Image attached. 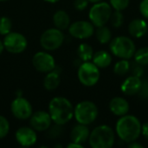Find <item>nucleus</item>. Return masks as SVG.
Segmentation results:
<instances>
[{"label":"nucleus","mask_w":148,"mask_h":148,"mask_svg":"<svg viewBox=\"0 0 148 148\" xmlns=\"http://www.w3.org/2000/svg\"><path fill=\"white\" fill-rule=\"evenodd\" d=\"M49 114L56 125L63 126L74 116V107L65 97H54L49 103Z\"/></svg>","instance_id":"f257e3e1"},{"label":"nucleus","mask_w":148,"mask_h":148,"mask_svg":"<svg viewBox=\"0 0 148 148\" xmlns=\"http://www.w3.org/2000/svg\"><path fill=\"white\" fill-rule=\"evenodd\" d=\"M141 123L140 120L134 116L126 114L121 116L116 123V134L119 138L127 143L135 141L141 134Z\"/></svg>","instance_id":"f03ea898"},{"label":"nucleus","mask_w":148,"mask_h":148,"mask_svg":"<svg viewBox=\"0 0 148 148\" xmlns=\"http://www.w3.org/2000/svg\"><path fill=\"white\" fill-rule=\"evenodd\" d=\"M88 141L93 148H111L115 141L114 132L109 126H98L90 133Z\"/></svg>","instance_id":"7ed1b4c3"},{"label":"nucleus","mask_w":148,"mask_h":148,"mask_svg":"<svg viewBox=\"0 0 148 148\" xmlns=\"http://www.w3.org/2000/svg\"><path fill=\"white\" fill-rule=\"evenodd\" d=\"M111 52L121 59L129 60L134 56L136 47L134 41L125 36H117L112 40L109 45Z\"/></svg>","instance_id":"20e7f679"},{"label":"nucleus","mask_w":148,"mask_h":148,"mask_svg":"<svg viewBox=\"0 0 148 148\" xmlns=\"http://www.w3.org/2000/svg\"><path fill=\"white\" fill-rule=\"evenodd\" d=\"M74 116L80 124H92L98 116L97 106L90 101H81L74 108Z\"/></svg>","instance_id":"39448f33"},{"label":"nucleus","mask_w":148,"mask_h":148,"mask_svg":"<svg viewBox=\"0 0 148 148\" xmlns=\"http://www.w3.org/2000/svg\"><path fill=\"white\" fill-rule=\"evenodd\" d=\"M112 7L106 2L95 3L90 9L88 16L94 26L101 27L105 25L110 19Z\"/></svg>","instance_id":"423d86ee"},{"label":"nucleus","mask_w":148,"mask_h":148,"mask_svg":"<svg viewBox=\"0 0 148 148\" xmlns=\"http://www.w3.org/2000/svg\"><path fill=\"white\" fill-rule=\"evenodd\" d=\"M77 75L80 82L86 87L95 86L98 82L101 75L99 68L89 61L84 62L80 65Z\"/></svg>","instance_id":"0eeeda50"},{"label":"nucleus","mask_w":148,"mask_h":148,"mask_svg":"<svg viewBox=\"0 0 148 148\" xmlns=\"http://www.w3.org/2000/svg\"><path fill=\"white\" fill-rule=\"evenodd\" d=\"M64 41V35L62 31L57 28H51L46 29L40 37L41 46L48 51L56 50L60 48Z\"/></svg>","instance_id":"6e6552de"},{"label":"nucleus","mask_w":148,"mask_h":148,"mask_svg":"<svg viewBox=\"0 0 148 148\" xmlns=\"http://www.w3.org/2000/svg\"><path fill=\"white\" fill-rule=\"evenodd\" d=\"M4 49L11 54H20L23 52L28 45L26 37L17 32H10L5 35L3 41Z\"/></svg>","instance_id":"1a4fd4ad"},{"label":"nucleus","mask_w":148,"mask_h":148,"mask_svg":"<svg viewBox=\"0 0 148 148\" xmlns=\"http://www.w3.org/2000/svg\"><path fill=\"white\" fill-rule=\"evenodd\" d=\"M32 64L37 71L42 73L50 72L56 68L54 57L50 54L44 51H40L34 55L32 58Z\"/></svg>","instance_id":"9d476101"},{"label":"nucleus","mask_w":148,"mask_h":148,"mask_svg":"<svg viewBox=\"0 0 148 148\" xmlns=\"http://www.w3.org/2000/svg\"><path fill=\"white\" fill-rule=\"evenodd\" d=\"M10 110L14 117L18 120H27L33 114L32 106L28 100L17 97L11 102Z\"/></svg>","instance_id":"9b49d317"},{"label":"nucleus","mask_w":148,"mask_h":148,"mask_svg":"<svg viewBox=\"0 0 148 148\" xmlns=\"http://www.w3.org/2000/svg\"><path fill=\"white\" fill-rule=\"evenodd\" d=\"M69 34L78 39H87L93 36L95 32L94 24L88 21H77L69 27Z\"/></svg>","instance_id":"f8f14e48"},{"label":"nucleus","mask_w":148,"mask_h":148,"mask_svg":"<svg viewBox=\"0 0 148 148\" xmlns=\"http://www.w3.org/2000/svg\"><path fill=\"white\" fill-rule=\"evenodd\" d=\"M30 127L38 132H43L48 130L51 126V117L48 112L45 111H36L31 114L29 117Z\"/></svg>","instance_id":"ddd939ff"},{"label":"nucleus","mask_w":148,"mask_h":148,"mask_svg":"<svg viewBox=\"0 0 148 148\" xmlns=\"http://www.w3.org/2000/svg\"><path fill=\"white\" fill-rule=\"evenodd\" d=\"M16 140L17 143L25 147H32L36 144L37 140V135L36 134V130L32 127H23L16 130Z\"/></svg>","instance_id":"4468645a"},{"label":"nucleus","mask_w":148,"mask_h":148,"mask_svg":"<svg viewBox=\"0 0 148 148\" xmlns=\"http://www.w3.org/2000/svg\"><path fill=\"white\" fill-rule=\"evenodd\" d=\"M141 83L142 81L140 80V77L131 75L122 82L121 89L124 95L128 96H133L139 93L140 88L141 87Z\"/></svg>","instance_id":"2eb2a0df"},{"label":"nucleus","mask_w":148,"mask_h":148,"mask_svg":"<svg viewBox=\"0 0 148 148\" xmlns=\"http://www.w3.org/2000/svg\"><path fill=\"white\" fill-rule=\"evenodd\" d=\"M109 109L114 115L123 116L129 111V103L122 97H114L110 101Z\"/></svg>","instance_id":"dca6fc26"},{"label":"nucleus","mask_w":148,"mask_h":148,"mask_svg":"<svg viewBox=\"0 0 148 148\" xmlns=\"http://www.w3.org/2000/svg\"><path fill=\"white\" fill-rule=\"evenodd\" d=\"M89 129L87 125L78 124L73 127L70 133V139L73 142H76L79 144H83L89 138Z\"/></svg>","instance_id":"f3484780"},{"label":"nucleus","mask_w":148,"mask_h":148,"mask_svg":"<svg viewBox=\"0 0 148 148\" xmlns=\"http://www.w3.org/2000/svg\"><path fill=\"white\" fill-rule=\"evenodd\" d=\"M128 31L130 35L135 38L144 36L148 31L147 23L143 19H134L128 25Z\"/></svg>","instance_id":"a211bd4d"},{"label":"nucleus","mask_w":148,"mask_h":148,"mask_svg":"<svg viewBox=\"0 0 148 148\" xmlns=\"http://www.w3.org/2000/svg\"><path fill=\"white\" fill-rule=\"evenodd\" d=\"M53 23L56 28L61 30L66 29L70 25V17L66 11L62 10H57L53 16Z\"/></svg>","instance_id":"6ab92c4d"},{"label":"nucleus","mask_w":148,"mask_h":148,"mask_svg":"<svg viewBox=\"0 0 148 148\" xmlns=\"http://www.w3.org/2000/svg\"><path fill=\"white\" fill-rule=\"evenodd\" d=\"M92 60H93V62L99 69H105V68H108L111 64L112 56L108 52L105 50H100L94 54Z\"/></svg>","instance_id":"aec40b11"},{"label":"nucleus","mask_w":148,"mask_h":148,"mask_svg":"<svg viewBox=\"0 0 148 148\" xmlns=\"http://www.w3.org/2000/svg\"><path fill=\"white\" fill-rule=\"evenodd\" d=\"M60 82H61L60 73L54 69L50 72H48L43 81V86L47 90L51 91L57 88L58 86L60 85Z\"/></svg>","instance_id":"412c9836"},{"label":"nucleus","mask_w":148,"mask_h":148,"mask_svg":"<svg viewBox=\"0 0 148 148\" xmlns=\"http://www.w3.org/2000/svg\"><path fill=\"white\" fill-rule=\"evenodd\" d=\"M77 55L83 62H88L93 58L94 56L93 48L88 43H82L77 49Z\"/></svg>","instance_id":"4be33fe9"},{"label":"nucleus","mask_w":148,"mask_h":148,"mask_svg":"<svg viewBox=\"0 0 148 148\" xmlns=\"http://www.w3.org/2000/svg\"><path fill=\"white\" fill-rule=\"evenodd\" d=\"M95 35H96V38H97L98 42L102 44H106V43L109 42L112 38L111 30L105 25L98 27Z\"/></svg>","instance_id":"5701e85b"},{"label":"nucleus","mask_w":148,"mask_h":148,"mask_svg":"<svg viewBox=\"0 0 148 148\" xmlns=\"http://www.w3.org/2000/svg\"><path fill=\"white\" fill-rule=\"evenodd\" d=\"M130 69V62L127 59H121V61L117 62L114 67V74L118 75H126Z\"/></svg>","instance_id":"b1692460"},{"label":"nucleus","mask_w":148,"mask_h":148,"mask_svg":"<svg viewBox=\"0 0 148 148\" xmlns=\"http://www.w3.org/2000/svg\"><path fill=\"white\" fill-rule=\"evenodd\" d=\"M134 60L135 62L146 66L148 65V47H144L135 51L134 53Z\"/></svg>","instance_id":"393cba45"},{"label":"nucleus","mask_w":148,"mask_h":148,"mask_svg":"<svg viewBox=\"0 0 148 148\" xmlns=\"http://www.w3.org/2000/svg\"><path fill=\"white\" fill-rule=\"evenodd\" d=\"M12 23L11 20L7 16L0 17V35L5 36L11 31Z\"/></svg>","instance_id":"a878e982"},{"label":"nucleus","mask_w":148,"mask_h":148,"mask_svg":"<svg viewBox=\"0 0 148 148\" xmlns=\"http://www.w3.org/2000/svg\"><path fill=\"white\" fill-rule=\"evenodd\" d=\"M110 22L112 26L114 28H119L123 24L124 22V16L121 11L120 10H115L114 12H112L111 16H110Z\"/></svg>","instance_id":"bb28decb"},{"label":"nucleus","mask_w":148,"mask_h":148,"mask_svg":"<svg viewBox=\"0 0 148 148\" xmlns=\"http://www.w3.org/2000/svg\"><path fill=\"white\" fill-rule=\"evenodd\" d=\"M10 131V123L8 120L0 115V139H3L7 136Z\"/></svg>","instance_id":"cd10ccee"},{"label":"nucleus","mask_w":148,"mask_h":148,"mask_svg":"<svg viewBox=\"0 0 148 148\" xmlns=\"http://www.w3.org/2000/svg\"><path fill=\"white\" fill-rule=\"evenodd\" d=\"M110 5L115 10L122 11L129 5V0H110Z\"/></svg>","instance_id":"c85d7f7f"},{"label":"nucleus","mask_w":148,"mask_h":148,"mask_svg":"<svg viewBox=\"0 0 148 148\" xmlns=\"http://www.w3.org/2000/svg\"><path fill=\"white\" fill-rule=\"evenodd\" d=\"M138 95H139L141 98H143V99H145V100L148 99V81L142 82L141 87H140V91H139Z\"/></svg>","instance_id":"c756f323"},{"label":"nucleus","mask_w":148,"mask_h":148,"mask_svg":"<svg viewBox=\"0 0 148 148\" xmlns=\"http://www.w3.org/2000/svg\"><path fill=\"white\" fill-rule=\"evenodd\" d=\"M88 4V0H75L74 6L77 10H84Z\"/></svg>","instance_id":"7c9ffc66"},{"label":"nucleus","mask_w":148,"mask_h":148,"mask_svg":"<svg viewBox=\"0 0 148 148\" xmlns=\"http://www.w3.org/2000/svg\"><path fill=\"white\" fill-rule=\"evenodd\" d=\"M140 11L141 15L148 19V0H142L140 4Z\"/></svg>","instance_id":"2f4dec72"},{"label":"nucleus","mask_w":148,"mask_h":148,"mask_svg":"<svg viewBox=\"0 0 148 148\" xmlns=\"http://www.w3.org/2000/svg\"><path fill=\"white\" fill-rule=\"evenodd\" d=\"M132 73H133V75H135L137 77H140L143 75V73H144V70L142 69V65H140V64H139V63L136 62L133 66Z\"/></svg>","instance_id":"473e14b6"},{"label":"nucleus","mask_w":148,"mask_h":148,"mask_svg":"<svg viewBox=\"0 0 148 148\" xmlns=\"http://www.w3.org/2000/svg\"><path fill=\"white\" fill-rule=\"evenodd\" d=\"M141 133L145 139L148 140V122H146L141 127Z\"/></svg>","instance_id":"72a5a7b5"},{"label":"nucleus","mask_w":148,"mask_h":148,"mask_svg":"<svg viewBox=\"0 0 148 148\" xmlns=\"http://www.w3.org/2000/svg\"><path fill=\"white\" fill-rule=\"evenodd\" d=\"M67 147L68 148H82L83 147V146H82V144H79V143H76V142H71V143H69L68 146H67Z\"/></svg>","instance_id":"f704fd0d"},{"label":"nucleus","mask_w":148,"mask_h":148,"mask_svg":"<svg viewBox=\"0 0 148 148\" xmlns=\"http://www.w3.org/2000/svg\"><path fill=\"white\" fill-rule=\"evenodd\" d=\"M128 147L130 148H143V145L140 144V143H137L135 141H133V142H130L128 144Z\"/></svg>","instance_id":"c9c22d12"},{"label":"nucleus","mask_w":148,"mask_h":148,"mask_svg":"<svg viewBox=\"0 0 148 148\" xmlns=\"http://www.w3.org/2000/svg\"><path fill=\"white\" fill-rule=\"evenodd\" d=\"M3 49H4L3 43V42L0 40V55H1V54H2V52L3 51Z\"/></svg>","instance_id":"e433bc0d"},{"label":"nucleus","mask_w":148,"mask_h":148,"mask_svg":"<svg viewBox=\"0 0 148 148\" xmlns=\"http://www.w3.org/2000/svg\"><path fill=\"white\" fill-rule=\"evenodd\" d=\"M44 1H46V2H48V3H56V2H58V1H60V0H44Z\"/></svg>","instance_id":"4c0bfd02"},{"label":"nucleus","mask_w":148,"mask_h":148,"mask_svg":"<svg viewBox=\"0 0 148 148\" xmlns=\"http://www.w3.org/2000/svg\"><path fill=\"white\" fill-rule=\"evenodd\" d=\"M88 2H90V3H99V2H101V0H88Z\"/></svg>","instance_id":"58836bf2"},{"label":"nucleus","mask_w":148,"mask_h":148,"mask_svg":"<svg viewBox=\"0 0 148 148\" xmlns=\"http://www.w3.org/2000/svg\"><path fill=\"white\" fill-rule=\"evenodd\" d=\"M1 2H4V1H7V0H0Z\"/></svg>","instance_id":"ea45409f"}]
</instances>
